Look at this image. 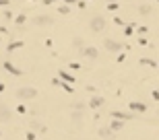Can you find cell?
I'll list each match as a JSON object with an SVG mask.
<instances>
[{"instance_id":"cell-2","label":"cell","mask_w":159,"mask_h":140,"mask_svg":"<svg viewBox=\"0 0 159 140\" xmlns=\"http://www.w3.org/2000/svg\"><path fill=\"white\" fill-rule=\"evenodd\" d=\"M91 27L95 29V31H101V29L105 27V21H104V19H101V17H95V19L91 21Z\"/></svg>"},{"instance_id":"cell-7","label":"cell","mask_w":159,"mask_h":140,"mask_svg":"<svg viewBox=\"0 0 159 140\" xmlns=\"http://www.w3.org/2000/svg\"><path fill=\"white\" fill-rule=\"evenodd\" d=\"M85 54H87L89 58H95V56H97V52H95V49H91V48H89V49H85Z\"/></svg>"},{"instance_id":"cell-9","label":"cell","mask_w":159,"mask_h":140,"mask_svg":"<svg viewBox=\"0 0 159 140\" xmlns=\"http://www.w3.org/2000/svg\"><path fill=\"white\" fill-rule=\"evenodd\" d=\"M112 128H114V130H120V128H122V124H120V122H114V124H112Z\"/></svg>"},{"instance_id":"cell-8","label":"cell","mask_w":159,"mask_h":140,"mask_svg":"<svg viewBox=\"0 0 159 140\" xmlns=\"http://www.w3.org/2000/svg\"><path fill=\"white\" fill-rule=\"evenodd\" d=\"M99 134H101L104 138H112V132H110V130H101V132H99Z\"/></svg>"},{"instance_id":"cell-6","label":"cell","mask_w":159,"mask_h":140,"mask_svg":"<svg viewBox=\"0 0 159 140\" xmlns=\"http://www.w3.org/2000/svg\"><path fill=\"white\" fill-rule=\"evenodd\" d=\"M101 103H104V97H93L91 99V107H99Z\"/></svg>"},{"instance_id":"cell-5","label":"cell","mask_w":159,"mask_h":140,"mask_svg":"<svg viewBox=\"0 0 159 140\" xmlns=\"http://www.w3.org/2000/svg\"><path fill=\"white\" fill-rule=\"evenodd\" d=\"M35 23H37V25H50V23H52V19H50V17H37V19H35Z\"/></svg>"},{"instance_id":"cell-4","label":"cell","mask_w":159,"mask_h":140,"mask_svg":"<svg viewBox=\"0 0 159 140\" xmlns=\"http://www.w3.org/2000/svg\"><path fill=\"white\" fill-rule=\"evenodd\" d=\"M8 118H10V111H8L6 107H2V105H0V119H2V122H6Z\"/></svg>"},{"instance_id":"cell-1","label":"cell","mask_w":159,"mask_h":140,"mask_svg":"<svg viewBox=\"0 0 159 140\" xmlns=\"http://www.w3.org/2000/svg\"><path fill=\"white\" fill-rule=\"evenodd\" d=\"M37 93H35V89H19V99H33Z\"/></svg>"},{"instance_id":"cell-3","label":"cell","mask_w":159,"mask_h":140,"mask_svg":"<svg viewBox=\"0 0 159 140\" xmlns=\"http://www.w3.org/2000/svg\"><path fill=\"white\" fill-rule=\"evenodd\" d=\"M105 48L112 49V52H118V49H120V43H116V41H112V39H108V41H105Z\"/></svg>"}]
</instances>
